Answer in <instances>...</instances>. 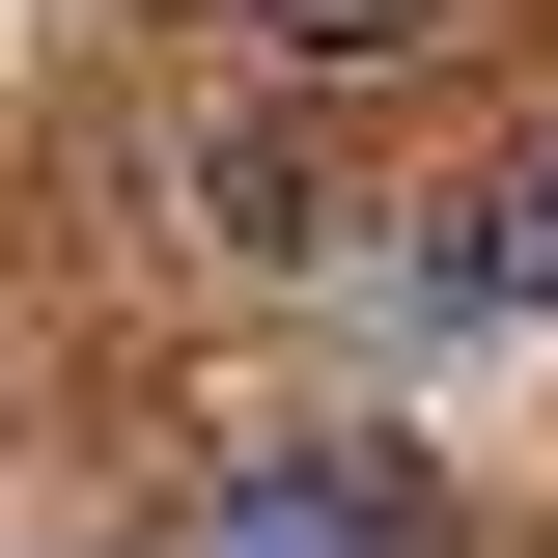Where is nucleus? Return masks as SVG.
I'll return each instance as SVG.
<instances>
[{
  "label": "nucleus",
  "instance_id": "obj_4",
  "mask_svg": "<svg viewBox=\"0 0 558 558\" xmlns=\"http://www.w3.org/2000/svg\"><path fill=\"white\" fill-rule=\"evenodd\" d=\"M196 223H252V252H307V140H223V112H196Z\"/></svg>",
  "mask_w": 558,
  "mask_h": 558
},
{
  "label": "nucleus",
  "instance_id": "obj_3",
  "mask_svg": "<svg viewBox=\"0 0 558 558\" xmlns=\"http://www.w3.org/2000/svg\"><path fill=\"white\" fill-rule=\"evenodd\" d=\"M447 0H252V57H307V84H363V57H418Z\"/></svg>",
  "mask_w": 558,
  "mask_h": 558
},
{
  "label": "nucleus",
  "instance_id": "obj_2",
  "mask_svg": "<svg viewBox=\"0 0 558 558\" xmlns=\"http://www.w3.org/2000/svg\"><path fill=\"white\" fill-rule=\"evenodd\" d=\"M168 558H418V475H391V447H252Z\"/></svg>",
  "mask_w": 558,
  "mask_h": 558
},
{
  "label": "nucleus",
  "instance_id": "obj_1",
  "mask_svg": "<svg viewBox=\"0 0 558 558\" xmlns=\"http://www.w3.org/2000/svg\"><path fill=\"white\" fill-rule=\"evenodd\" d=\"M391 307H418V336H558V140H502L475 196L418 223V252H391Z\"/></svg>",
  "mask_w": 558,
  "mask_h": 558
}]
</instances>
